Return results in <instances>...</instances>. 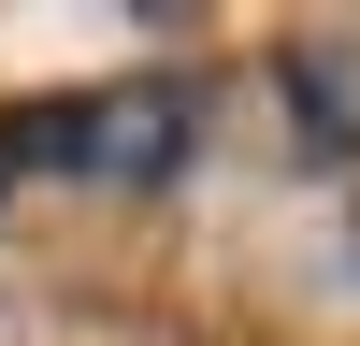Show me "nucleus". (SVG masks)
<instances>
[{
    "instance_id": "nucleus-2",
    "label": "nucleus",
    "mask_w": 360,
    "mask_h": 346,
    "mask_svg": "<svg viewBox=\"0 0 360 346\" xmlns=\"http://www.w3.org/2000/svg\"><path fill=\"white\" fill-rule=\"evenodd\" d=\"M288 101H303V130L360 144V58L346 44H303V58H288Z\"/></svg>"
},
{
    "instance_id": "nucleus-1",
    "label": "nucleus",
    "mask_w": 360,
    "mask_h": 346,
    "mask_svg": "<svg viewBox=\"0 0 360 346\" xmlns=\"http://www.w3.org/2000/svg\"><path fill=\"white\" fill-rule=\"evenodd\" d=\"M188 144H202V86H188V72H144V86L72 101V173H130V188H159Z\"/></svg>"
}]
</instances>
